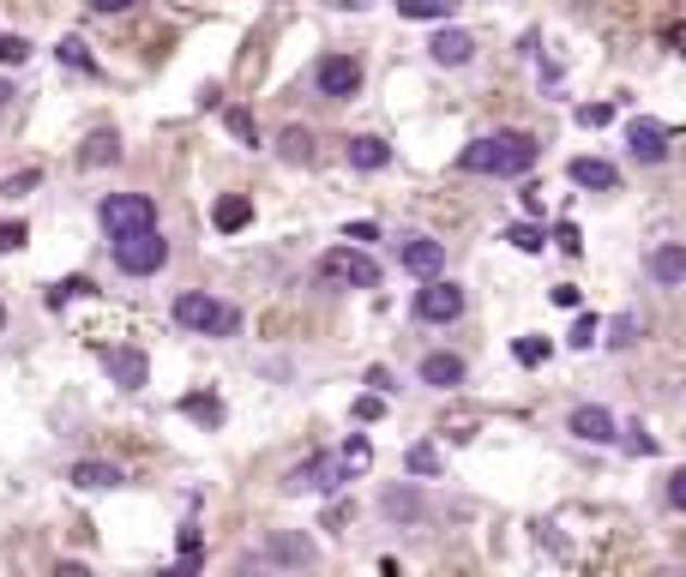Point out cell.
Returning <instances> with one entry per match:
<instances>
[{
  "mask_svg": "<svg viewBox=\"0 0 686 577\" xmlns=\"http://www.w3.org/2000/svg\"><path fill=\"white\" fill-rule=\"evenodd\" d=\"M536 151H542V145H536L531 133H482L476 145L458 151V168H464V175H531Z\"/></svg>",
  "mask_w": 686,
  "mask_h": 577,
  "instance_id": "1",
  "label": "cell"
},
{
  "mask_svg": "<svg viewBox=\"0 0 686 577\" xmlns=\"http://www.w3.org/2000/svg\"><path fill=\"white\" fill-rule=\"evenodd\" d=\"M175 325H187V331H199V337H235L241 331V313L211 301V296H199V289H187V296H175Z\"/></svg>",
  "mask_w": 686,
  "mask_h": 577,
  "instance_id": "2",
  "label": "cell"
},
{
  "mask_svg": "<svg viewBox=\"0 0 686 577\" xmlns=\"http://www.w3.org/2000/svg\"><path fill=\"white\" fill-rule=\"evenodd\" d=\"M350 481V463H344V451H320V457L296 463V469L284 475V493H337Z\"/></svg>",
  "mask_w": 686,
  "mask_h": 577,
  "instance_id": "3",
  "label": "cell"
},
{
  "mask_svg": "<svg viewBox=\"0 0 686 577\" xmlns=\"http://www.w3.org/2000/svg\"><path fill=\"white\" fill-rule=\"evenodd\" d=\"M115 265L127 271V277H151V271L169 265V241L151 229H133V235H115Z\"/></svg>",
  "mask_w": 686,
  "mask_h": 577,
  "instance_id": "4",
  "label": "cell"
},
{
  "mask_svg": "<svg viewBox=\"0 0 686 577\" xmlns=\"http://www.w3.org/2000/svg\"><path fill=\"white\" fill-rule=\"evenodd\" d=\"M97 223H103V235L115 241V235L151 229V223H157V205L145 199V192H109L103 205H97Z\"/></svg>",
  "mask_w": 686,
  "mask_h": 577,
  "instance_id": "5",
  "label": "cell"
},
{
  "mask_svg": "<svg viewBox=\"0 0 686 577\" xmlns=\"http://www.w3.org/2000/svg\"><path fill=\"white\" fill-rule=\"evenodd\" d=\"M320 277L344 283V289H379V265L362 253V247H332V253L320 259Z\"/></svg>",
  "mask_w": 686,
  "mask_h": 577,
  "instance_id": "6",
  "label": "cell"
},
{
  "mask_svg": "<svg viewBox=\"0 0 686 577\" xmlns=\"http://www.w3.org/2000/svg\"><path fill=\"white\" fill-rule=\"evenodd\" d=\"M458 313H464V289H458V283H446V277H427V289L415 296V319L452 325Z\"/></svg>",
  "mask_w": 686,
  "mask_h": 577,
  "instance_id": "7",
  "label": "cell"
},
{
  "mask_svg": "<svg viewBox=\"0 0 686 577\" xmlns=\"http://www.w3.org/2000/svg\"><path fill=\"white\" fill-rule=\"evenodd\" d=\"M313 85H320V97H356L362 90V61L356 54H325L313 66Z\"/></svg>",
  "mask_w": 686,
  "mask_h": 577,
  "instance_id": "8",
  "label": "cell"
},
{
  "mask_svg": "<svg viewBox=\"0 0 686 577\" xmlns=\"http://www.w3.org/2000/svg\"><path fill=\"white\" fill-rule=\"evenodd\" d=\"M398 265L403 271H410V277H440V271H446V247L440 241H434V235H403V241H398Z\"/></svg>",
  "mask_w": 686,
  "mask_h": 577,
  "instance_id": "9",
  "label": "cell"
},
{
  "mask_svg": "<svg viewBox=\"0 0 686 577\" xmlns=\"http://www.w3.org/2000/svg\"><path fill=\"white\" fill-rule=\"evenodd\" d=\"M260 560L265 565H313V560H320V548H313L308 536H289V529H277V536L260 541Z\"/></svg>",
  "mask_w": 686,
  "mask_h": 577,
  "instance_id": "10",
  "label": "cell"
},
{
  "mask_svg": "<svg viewBox=\"0 0 686 577\" xmlns=\"http://www.w3.org/2000/svg\"><path fill=\"white\" fill-rule=\"evenodd\" d=\"M379 517H386V524H427L422 488H410V481H403V488H386L379 493Z\"/></svg>",
  "mask_w": 686,
  "mask_h": 577,
  "instance_id": "11",
  "label": "cell"
},
{
  "mask_svg": "<svg viewBox=\"0 0 686 577\" xmlns=\"http://www.w3.org/2000/svg\"><path fill=\"white\" fill-rule=\"evenodd\" d=\"M566 427H572V434L584 439V446H614V415L602 410V403H578Z\"/></svg>",
  "mask_w": 686,
  "mask_h": 577,
  "instance_id": "12",
  "label": "cell"
},
{
  "mask_svg": "<svg viewBox=\"0 0 686 577\" xmlns=\"http://www.w3.org/2000/svg\"><path fill=\"white\" fill-rule=\"evenodd\" d=\"M103 367H109V379H115L121 391H139V385L151 379V361H145L139 349H103Z\"/></svg>",
  "mask_w": 686,
  "mask_h": 577,
  "instance_id": "13",
  "label": "cell"
},
{
  "mask_svg": "<svg viewBox=\"0 0 686 577\" xmlns=\"http://www.w3.org/2000/svg\"><path fill=\"white\" fill-rule=\"evenodd\" d=\"M127 475H121V463H103V457H85V463H73V488L78 493H109V488H121Z\"/></svg>",
  "mask_w": 686,
  "mask_h": 577,
  "instance_id": "14",
  "label": "cell"
},
{
  "mask_svg": "<svg viewBox=\"0 0 686 577\" xmlns=\"http://www.w3.org/2000/svg\"><path fill=\"white\" fill-rule=\"evenodd\" d=\"M650 277H657L662 289H686V241H662L657 253H650Z\"/></svg>",
  "mask_w": 686,
  "mask_h": 577,
  "instance_id": "15",
  "label": "cell"
},
{
  "mask_svg": "<svg viewBox=\"0 0 686 577\" xmlns=\"http://www.w3.org/2000/svg\"><path fill=\"white\" fill-rule=\"evenodd\" d=\"M427 54L440 66H470L476 61V37H470V30H440V37L427 42Z\"/></svg>",
  "mask_w": 686,
  "mask_h": 577,
  "instance_id": "16",
  "label": "cell"
},
{
  "mask_svg": "<svg viewBox=\"0 0 686 577\" xmlns=\"http://www.w3.org/2000/svg\"><path fill=\"white\" fill-rule=\"evenodd\" d=\"M626 145H633L638 163H662V156H669V133H662L657 121H633V127H626Z\"/></svg>",
  "mask_w": 686,
  "mask_h": 577,
  "instance_id": "17",
  "label": "cell"
},
{
  "mask_svg": "<svg viewBox=\"0 0 686 577\" xmlns=\"http://www.w3.org/2000/svg\"><path fill=\"white\" fill-rule=\"evenodd\" d=\"M572 180L590 187V192H614V187H621V168L602 163V156H572Z\"/></svg>",
  "mask_w": 686,
  "mask_h": 577,
  "instance_id": "18",
  "label": "cell"
},
{
  "mask_svg": "<svg viewBox=\"0 0 686 577\" xmlns=\"http://www.w3.org/2000/svg\"><path fill=\"white\" fill-rule=\"evenodd\" d=\"M211 223H217L223 235H241L247 223H253V199H241V192H229V199H217V211H211Z\"/></svg>",
  "mask_w": 686,
  "mask_h": 577,
  "instance_id": "19",
  "label": "cell"
},
{
  "mask_svg": "<svg viewBox=\"0 0 686 577\" xmlns=\"http://www.w3.org/2000/svg\"><path fill=\"white\" fill-rule=\"evenodd\" d=\"M422 385H434V391H452V385H464V361H458V355H427L422 361Z\"/></svg>",
  "mask_w": 686,
  "mask_h": 577,
  "instance_id": "20",
  "label": "cell"
},
{
  "mask_svg": "<svg viewBox=\"0 0 686 577\" xmlns=\"http://www.w3.org/2000/svg\"><path fill=\"white\" fill-rule=\"evenodd\" d=\"M78 163L85 168H109V163H121V139L109 127H97L91 139H85V151H78Z\"/></svg>",
  "mask_w": 686,
  "mask_h": 577,
  "instance_id": "21",
  "label": "cell"
},
{
  "mask_svg": "<svg viewBox=\"0 0 686 577\" xmlns=\"http://www.w3.org/2000/svg\"><path fill=\"white\" fill-rule=\"evenodd\" d=\"M350 168H362V175H374V168H386L391 163V145L386 139H350Z\"/></svg>",
  "mask_w": 686,
  "mask_h": 577,
  "instance_id": "22",
  "label": "cell"
},
{
  "mask_svg": "<svg viewBox=\"0 0 686 577\" xmlns=\"http://www.w3.org/2000/svg\"><path fill=\"white\" fill-rule=\"evenodd\" d=\"M277 151H284V163H313V156H320V151H313V133L308 127H289L284 139H277Z\"/></svg>",
  "mask_w": 686,
  "mask_h": 577,
  "instance_id": "23",
  "label": "cell"
},
{
  "mask_svg": "<svg viewBox=\"0 0 686 577\" xmlns=\"http://www.w3.org/2000/svg\"><path fill=\"white\" fill-rule=\"evenodd\" d=\"M182 415H194L199 427H223V403H217V398H205V391L182 398Z\"/></svg>",
  "mask_w": 686,
  "mask_h": 577,
  "instance_id": "24",
  "label": "cell"
},
{
  "mask_svg": "<svg viewBox=\"0 0 686 577\" xmlns=\"http://www.w3.org/2000/svg\"><path fill=\"white\" fill-rule=\"evenodd\" d=\"M500 241H512L519 253H542V247H548V235L536 229V223H512V229H506Z\"/></svg>",
  "mask_w": 686,
  "mask_h": 577,
  "instance_id": "25",
  "label": "cell"
},
{
  "mask_svg": "<svg viewBox=\"0 0 686 577\" xmlns=\"http://www.w3.org/2000/svg\"><path fill=\"white\" fill-rule=\"evenodd\" d=\"M37 187H42V168H18V175L0 180V199H25V192H37Z\"/></svg>",
  "mask_w": 686,
  "mask_h": 577,
  "instance_id": "26",
  "label": "cell"
},
{
  "mask_svg": "<svg viewBox=\"0 0 686 577\" xmlns=\"http://www.w3.org/2000/svg\"><path fill=\"white\" fill-rule=\"evenodd\" d=\"M452 7H458V0H398L403 18H446Z\"/></svg>",
  "mask_w": 686,
  "mask_h": 577,
  "instance_id": "27",
  "label": "cell"
},
{
  "mask_svg": "<svg viewBox=\"0 0 686 577\" xmlns=\"http://www.w3.org/2000/svg\"><path fill=\"white\" fill-rule=\"evenodd\" d=\"M54 54H61V66H78V73H91V49H85V37H61V49H54Z\"/></svg>",
  "mask_w": 686,
  "mask_h": 577,
  "instance_id": "28",
  "label": "cell"
},
{
  "mask_svg": "<svg viewBox=\"0 0 686 577\" xmlns=\"http://www.w3.org/2000/svg\"><path fill=\"white\" fill-rule=\"evenodd\" d=\"M223 127H229L241 145H260V133H253V115H247V109H223Z\"/></svg>",
  "mask_w": 686,
  "mask_h": 577,
  "instance_id": "29",
  "label": "cell"
},
{
  "mask_svg": "<svg viewBox=\"0 0 686 577\" xmlns=\"http://www.w3.org/2000/svg\"><path fill=\"white\" fill-rule=\"evenodd\" d=\"M403 463H410V475H440V451L434 446H410V457Z\"/></svg>",
  "mask_w": 686,
  "mask_h": 577,
  "instance_id": "30",
  "label": "cell"
},
{
  "mask_svg": "<svg viewBox=\"0 0 686 577\" xmlns=\"http://www.w3.org/2000/svg\"><path fill=\"white\" fill-rule=\"evenodd\" d=\"M30 61V42L25 37H0V66H25Z\"/></svg>",
  "mask_w": 686,
  "mask_h": 577,
  "instance_id": "31",
  "label": "cell"
},
{
  "mask_svg": "<svg viewBox=\"0 0 686 577\" xmlns=\"http://www.w3.org/2000/svg\"><path fill=\"white\" fill-rule=\"evenodd\" d=\"M512 355H519L524 367H542V361H548V343H542V337H519V349H512Z\"/></svg>",
  "mask_w": 686,
  "mask_h": 577,
  "instance_id": "32",
  "label": "cell"
},
{
  "mask_svg": "<svg viewBox=\"0 0 686 577\" xmlns=\"http://www.w3.org/2000/svg\"><path fill=\"white\" fill-rule=\"evenodd\" d=\"M344 463H350V475H362L367 463H374V446H367V439H350V446H344Z\"/></svg>",
  "mask_w": 686,
  "mask_h": 577,
  "instance_id": "33",
  "label": "cell"
},
{
  "mask_svg": "<svg viewBox=\"0 0 686 577\" xmlns=\"http://www.w3.org/2000/svg\"><path fill=\"white\" fill-rule=\"evenodd\" d=\"M386 415V391H367V398H356V422H379Z\"/></svg>",
  "mask_w": 686,
  "mask_h": 577,
  "instance_id": "34",
  "label": "cell"
},
{
  "mask_svg": "<svg viewBox=\"0 0 686 577\" xmlns=\"http://www.w3.org/2000/svg\"><path fill=\"white\" fill-rule=\"evenodd\" d=\"M614 121V103H584L578 109V127H609Z\"/></svg>",
  "mask_w": 686,
  "mask_h": 577,
  "instance_id": "35",
  "label": "cell"
},
{
  "mask_svg": "<svg viewBox=\"0 0 686 577\" xmlns=\"http://www.w3.org/2000/svg\"><path fill=\"white\" fill-rule=\"evenodd\" d=\"M626 451H633V457H650V451H657V439L645 434V422H633V427H626Z\"/></svg>",
  "mask_w": 686,
  "mask_h": 577,
  "instance_id": "36",
  "label": "cell"
},
{
  "mask_svg": "<svg viewBox=\"0 0 686 577\" xmlns=\"http://www.w3.org/2000/svg\"><path fill=\"white\" fill-rule=\"evenodd\" d=\"M25 241H30V229H25V223H0V253H18Z\"/></svg>",
  "mask_w": 686,
  "mask_h": 577,
  "instance_id": "37",
  "label": "cell"
},
{
  "mask_svg": "<svg viewBox=\"0 0 686 577\" xmlns=\"http://www.w3.org/2000/svg\"><path fill=\"white\" fill-rule=\"evenodd\" d=\"M596 337H602V325H596V319H590V313H584V319H578V325H572V343H578V349H590V343H596Z\"/></svg>",
  "mask_w": 686,
  "mask_h": 577,
  "instance_id": "38",
  "label": "cell"
},
{
  "mask_svg": "<svg viewBox=\"0 0 686 577\" xmlns=\"http://www.w3.org/2000/svg\"><path fill=\"white\" fill-rule=\"evenodd\" d=\"M73 296H91V283H85V277H66L61 289H54V308H61V301H73Z\"/></svg>",
  "mask_w": 686,
  "mask_h": 577,
  "instance_id": "39",
  "label": "cell"
},
{
  "mask_svg": "<svg viewBox=\"0 0 686 577\" xmlns=\"http://www.w3.org/2000/svg\"><path fill=\"white\" fill-rule=\"evenodd\" d=\"M633 337H638V319H633V313H626V319H614V337H609L614 349H626Z\"/></svg>",
  "mask_w": 686,
  "mask_h": 577,
  "instance_id": "40",
  "label": "cell"
},
{
  "mask_svg": "<svg viewBox=\"0 0 686 577\" xmlns=\"http://www.w3.org/2000/svg\"><path fill=\"white\" fill-rule=\"evenodd\" d=\"M669 505H681V512H686V469L669 475Z\"/></svg>",
  "mask_w": 686,
  "mask_h": 577,
  "instance_id": "41",
  "label": "cell"
},
{
  "mask_svg": "<svg viewBox=\"0 0 686 577\" xmlns=\"http://www.w3.org/2000/svg\"><path fill=\"white\" fill-rule=\"evenodd\" d=\"M554 241H560V253H578V229H572V223H560V229H554Z\"/></svg>",
  "mask_w": 686,
  "mask_h": 577,
  "instance_id": "42",
  "label": "cell"
},
{
  "mask_svg": "<svg viewBox=\"0 0 686 577\" xmlns=\"http://www.w3.org/2000/svg\"><path fill=\"white\" fill-rule=\"evenodd\" d=\"M91 13H127V7H139V0H85Z\"/></svg>",
  "mask_w": 686,
  "mask_h": 577,
  "instance_id": "43",
  "label": "cell"
},
{
  "mask_svg": "<svg viewBox=\"0 0 686 577\" xmlns=\"http://www.w3.org/2000/svg\"><path fill=\"white\" fill-rule=\"evenodd\" d=\"M669 42H674V49L686 54V25H674V30H669Z\"/></svg>",
  "mask_w": 686,
  "mask_h": 577,
  "instance_id": "44",
  "label": "cell"
},
{
  "mask_svg": "<svg viewBox=\"0 0 686 577\" xmlns=\"http://www.w3.org/2000/svg\"><path fill=\"white\" fill-rule=\"evenodd\" d=\"M7 97H13V85H7V78H0V109H7Z\"/></svg>",
  "mask_w": 686,
  "mask_h": 577,
  "instance_id": "45",
  "label": "cell"
},
{
  "mask_svg": "<svg viewBox=\"0 0 686 577\" xmlns=\"http://www.w3.org/2000/svg\"><path fill=\"white\" fill-rule=\"evenodd\" d=\"M0 331H7V308H0Z\"/></svg>",
  "mask_w": 686,
  "mask_h": 577,
  "instance_id": "46",
  "label": "cell"
}]
</instances>
